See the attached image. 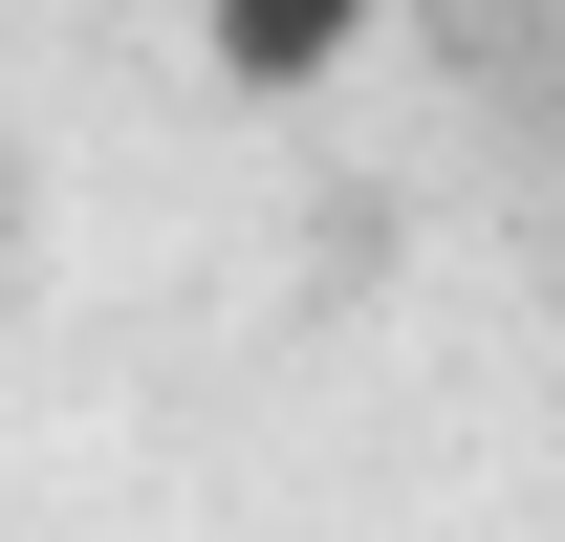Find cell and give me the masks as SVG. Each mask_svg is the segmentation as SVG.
Wrapping results in <instances>:
<instances>
[{"instance_id":"1","label":"cell","mask_w":565,"mask_h":542,"mask_svg":"<svg viewBox=\"0 0 565 542\" xmlns=\"http://www.w3.org/2000/svg\"><path fill=\"white\" fill-rule=\"evenodd\" d=\"M349 44H370V0H196V66L239 87V109H305Z\"/></svg>"}]
</instances>
